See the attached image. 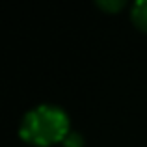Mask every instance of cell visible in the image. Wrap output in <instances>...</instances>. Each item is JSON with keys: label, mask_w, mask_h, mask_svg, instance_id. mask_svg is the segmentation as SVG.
I'll use <instances>...</instances> for the list:
<instances>
[{"label": "cell", "mask_w": 147, "mask_h": 147, "mask_svg": "<svg viewBox=\"0 0 147 147\" xmlns=\"http://www.w3.org/2000/svg\"><path fill=\"white\" fill-rule=\"evenodd\" d=\"M99 6L102 7V9H108V11H115V9H119V7H123L125 6V2L123 0H99Z\"/></svg>", "instance_id": "277c9868"}, {"label": "cell", "mask_w": 147, "mask_h": 147, "mask_svg": "<svg viewBox=\"0 0 147 147\" xmlns=\"http://www.w3.org/2000/svg\"><path fill=\"white\" fill-rule=\"evenodd\" d=\"M65 147H82L84 145V138L80 132H76V130H71V132L67 134V136L63 138V142H61Z\"/></svg>", "instance_id": "3957f363"}, {"label": "cell", "mask_w": 147, "mask_h": 147, "mask_svg": "<svg viewBox=\"0 0 147 147\" xmlns=\"http://www.w3.org/2000/svg\"><path fill=\"white\" fill-rule=\"evenodd\" d=\"M130 17H132L134 24H136L138 28L147 32V0H136V2L132 4Z\"/></svg>", "instance_id": "7a4b0ae2"}, {"label": "cell", "mask_w": 147, "mask_h": 147, "mask_svg": "<svg viewBox=\"0 0 147 147\" xmlns=\"http://www.w3.org/2000/svg\"><path fill=\"white\" fill-rule=\"evenodd\" d=\"M69 132L71 129L67 112L49 102L30 108L19 125L21 138L34 145H52L56 142H63Z\"/></svg>", "instance_id": "6da1fadb"}]
</instances>
